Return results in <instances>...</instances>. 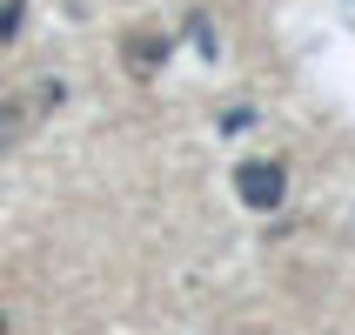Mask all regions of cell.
Wrapping results in <instances>:
<instances>
[{
	"label": "cell",
	"instance_id": "cell-1",
	"mask_svg": "<svg viewBox=\"0 0 355 335\" xmlns=\"http://www.w3.org/2000/svg\"><path fill=\"white\" fill-rule=\"evenodd\" d=\"M235 195L248 201V208H282V195H288V175H282V161H268V155H255V161H241L235 168Z\"/></svg>",
	"mask_w": 355,
	"mask_h": 335
},
{
	"label": "cell",
	"instance_id": "cell-2",
	"mask_svg": "<svg viewBox=\"0 0 355 335\" xmlns=\"http://www.w3.org/2000/svg\"><path fill=\"white\" fill-rule=\"evenodd\" d=\"M168 47H175V34H155V27H141V34L121 40V54H128V67H135V74H155L161 60H168Z\"/></svg>",
	"mask_w": 355,
	"mask_h": 335
},
{
	"label": "cell",
	"instance_id": "cell-3",
	"mask_svg": "<svg viewBox=\"0 0 355 335\" xmlns=\"http://www.w3.org/2000/svg\"><path fill=\"white\" fill-rule=\"evenodd\" d=\"M20 20H27V7H20V0H0V40H14Z\"/></svg>",
	"mask_w": 355,
	"mask_h": 335
},
{
	"label": "cell",
	"instance_id": "cell-4",
	"mask_svg": "<svg viewBox=\"0 0 355 335\" xmlns=\"http://www.w3.org/2000/svg\"><path fill=\"white\" fill-rule=\"evenodd\" d=\"M7 141H14V114H7V108H0V148H7Z\"/></svg>",
	"mask_w": 355,
	"mask_h": 335
},
{
	"label": "cell",
	"instance_id": "cell-5",
	"mask_svg": "<svg viewBox=\"0 0 355 335\" xmlns=\"http://www.w3.org/2000/svg\"><path fill=\"white\" fill-rule=\"evenodd\" d=\"M0 335H7V316H0Z\"/></svg>",
	"mask_w": 355,
	"mask_h": 335
}]
</instances>
